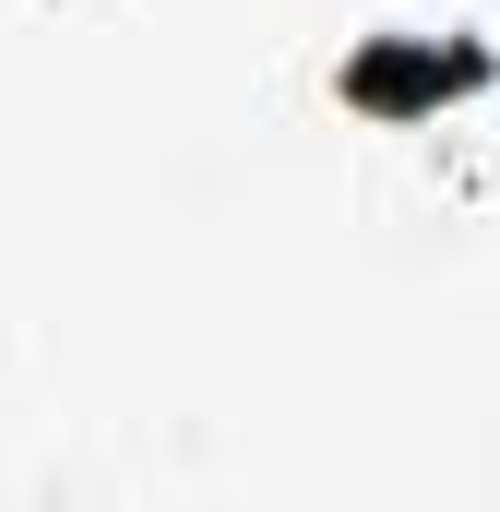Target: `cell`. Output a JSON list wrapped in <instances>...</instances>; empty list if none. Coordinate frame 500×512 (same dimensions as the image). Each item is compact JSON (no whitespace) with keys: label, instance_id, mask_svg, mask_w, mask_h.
Returning a JSON list of instances; mask_svg holds the SVG:
<instances>
[{"label":"cell","instance_id":"1","mask_svg":"<svg viewBox=\"0 0 500 512\" xmlns=\"http://www.w3.org/2000/svg\"><path fill=\"white\" fill-rule=\"evenodd\" d=\"M489 84H500V48H477V36H417V24H381V36H358L334 60V96L358 120H393V131L441 120V108H465Z\"/></svg>","mask_w":500,"mask_h":512}]
</instances>
